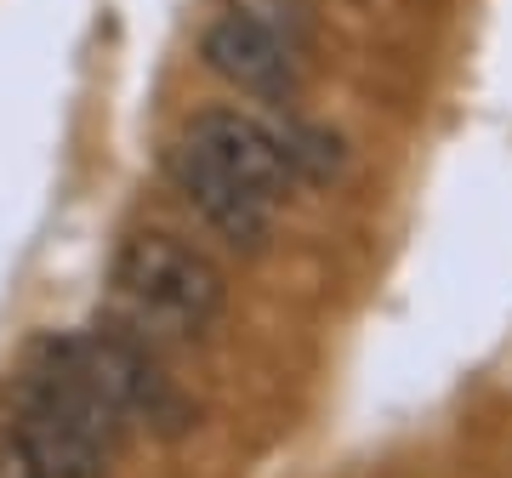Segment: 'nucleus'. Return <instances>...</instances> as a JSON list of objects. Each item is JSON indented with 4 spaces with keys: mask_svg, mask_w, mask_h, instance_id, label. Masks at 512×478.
<instances>
[{
    "mask_svg": "<svg viewBox=\"0 0 512 478\" xmlns=\"http://www.w3.org/2000/svg\"><path fill=\"white\" fill-rule=\"evenodd\" d=\"M114 285L137 313L165 319L177 331H211L228 308V274L205 257L200 245H188L160 228H137L114 251Z\"/></svg>",
    "mask_w": 512,
    "mask_h": 478,
    "instance_id": "f257e3e1",
    "label": "nucleus"
},
{
    "mask_svg": "<svg viewBox=\"0 0 512 478\" xmlns=\"http://www.w3.org/2000/svg\"><path fill=\"white\" fill-rule=\"evenodd\" d=\"M80 353H86L92 376L103 382V393L131 427H143L165 444L194 433V399L177 387V376L160 365V353L148 348L143 336L120 331V325H97V331L80 336Z\"/></svg>",
    "mask_w": 512,
    "mask_h": 478,
    "instance_id": "f03ea898",
    "label": "nucleus"
},
{
    "mask_svg": "<svg viewBox=\"0 0 512 478\" xmlns=\"http://www.w3.org/2000/svg\"><path fill=\"white\" fill-rule=\"evenodd\" d=\"M205 69L239 86V92L262 97V103H296L302 97V46L291 29H279L251 12H222L217 23H205L200 35Z\"/></svg>",
    "mask_w": 512,
    "mask_h": 478,
    "instance_id": "7ed1b4c3",
    "label": "nucleus"
},
{
    "mask_svg": "<svg viewBox=\"0 0 512 478\" xmlns=\"http://www.w3.org/2000/svg\"><path fill=\"white\" fill-rule=\"evenodd\" d=\"M188 148H200L217 171H228L234 183H245L256 200L279 205L285 194H296V171L291 154H285V131L256 120L245 109H200L183 131Z\"/></svg>",
    "mask_w": 512,
    "mask_h": 478,
    "instance_id": "20e7f679",
    "label": "nucleus"
},
{
    "mask_svg": "<svg viewBox=\"0 0 512 478\" xmlns=\"http://www.w3.org/2000/svg\"><path fill=\"white\" fill-rule=\"evenodd\" d=\"M165 177H171L183 205L228 251H239V257H262L268 251V239H274V205L256 200L251 188L234 183L228 171H217L200 148H188V143L165 148Z\"/></svg>",
    "mask_w": 512,
    "mask_h": 478,
    "instance_id": "39448f33",
    "label": "nucleus"
},
{
    "mask_svg": "<svg viewBox=\"0 0 512 478\" xmlns=\"http://www.w3.org/2000/svg\"><path fill=\"white\" fill-rule=\"evenodd\" d=\"M12 433L23 439V450L35 456V467L46 478H103L109 473V456H103V450H97V444L63 416V405H57L29 370H23V382H18Z\"/></svg>",
    "mask_w": 512,
    "mask_h": 478,
    "instance_id": "423d86ee",
    "label": "nucleus"
},
{
    "mask_svg": "<svg viewBox=\"0 0 512 478\" xmlns=\"http://www.w3.org/2000/svg\"><path fill=\"white\" fill-rule=\"evenodd\" d=\"M279 131H285V154H291V171L302 188H325L348 171V148L336 131L308 126V120H285Z\"/></svg>",
    "mask_w": 512,
    "mask_h": 478,
    "instance_id": "0eeeda50",
    "label": "nucleus"
},
{
    "mask_svg": "<svg viewBox=\"0 0 512 478\" xmlns=\"http://www.w3.org/2000/svg\"><path fill=\"white\" fill-rule=\"evenodd\" d=\"M0 478H46V473L35 467V456L23 450V439L12 433V427L0 433Z\"/></svg>",
    "mask_w": 512,
    "mask_h": 478,
    "instance_id": "6e6552de",
    "label": "nucleus"
}]
</instances>
